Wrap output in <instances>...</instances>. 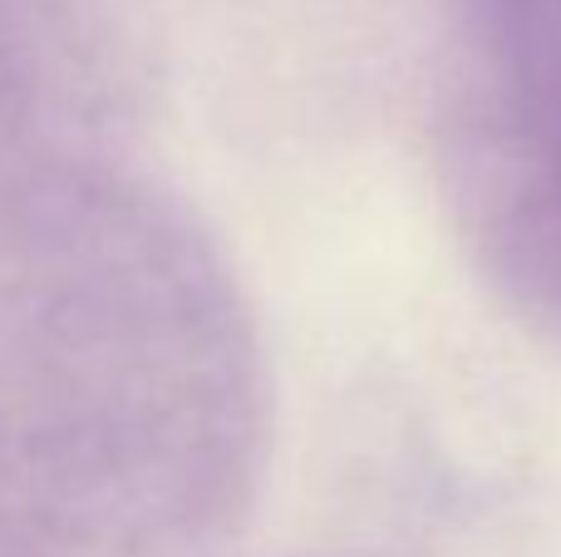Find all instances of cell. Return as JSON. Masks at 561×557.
Wrapping results in <instances>:
<instances>
[]
</instances>
